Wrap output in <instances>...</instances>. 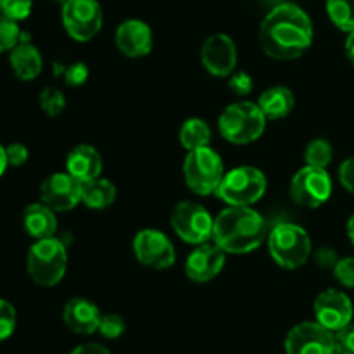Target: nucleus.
Segmentation results:
<instances>
[{
    "mask_svg": "<svg viewBox=\"0 0 354 354\" xmlns=\"http://www.w3.org/2000/svg\"><path fill=\"white\" fill-rule=\"evenodd\" d=\"M313 23L306 10L296 3L273 7L259 24V45L277 61L301 57L313 45Z\"/></svg>",
    "mask_w": 354,
    "mask_h": 354,
    "instance_id": "1",
    "label": "nucleus"
},
{
    "mask_svg": "<svg viewBox=\"0 0 354 354\" xmlns=\"http://www.w3.org/2000/svg\"><path fill=\"white\" fill-rule=\"evenodd\" d=\"M265 235V220L252 206H228L214 218L213 242L227 254L252 252Z\"/></svg>",
    "mask_w": 354,
    "mask_h": 354,
    "instance_id": "2",
    "label": "nucleus"
},
{
    "mask_svg": "<svg viewBox=\"0 0 354 354\" xmlns=\"http://www.w3.org/2000/svg\"><path fill=\"white\" fill-rule=\"evenodd\" d=\"M268 251L273 261L286 270H297L306 265L313 254L308 232L301 225L282 221L268 234Z\"/></svg>",
    "mask_w": 354,
    "mask_h": 354,
    "instance_id": "3",
    "label": "nucleus"
},
{
    "mask_svg": "<svg viewBox=\"0 0 354 354\" xmlns=\"http://www.w3.org/2000/svg\"><path fill=\"white\" fill-rule=\"evenodd\" d=\"M266 116L256 102L239 100L223 109L218 118L221 137L235 145L252 144L258 140L266 128Z\"/></svg>",
    "mask_w": 354,
    "mask_h": 354,
    "instance_id": "4",
    "label": "nucleus"
},
{
    "mask_svg": "<svg viewBox=\"0 0 354 354\" xmlns=\"http://www.w3.org/2000/svg\"><path fill=\"white\" fill-rule=\"evenodd\" d=\"M28 275L41 287H54L64 279L68 268V251L57 237L40 239L28 251Z\"/></svg>",
    "mask_w": 354,
    "mask_h": 354,
    "instance_id": "5",
    "label": "nucleus"
},
{
    "mask_svg": "<svg viewBox=\"0 0 354 354\" xmlns=\"http://www.w3.org/2000/svg\"><path fill=\"white\" fill-rule=\"evenodd\" d=\"M223 176V159L209 145L187 152L183 161V178L194 194L197 196L216 194Z\"/></svg>",
    "mask_w": 354,
    "mask_h": 354,
    "instance_id": "6",
    "label": "nucleus"
},
{
    "mask_svg": "<svg viewBox=\"0 0 354 354\" xmlns=\"http://www.w3.org/2000/svg\"><path fill=\"white\" fill-rule=\"evenodd\" d=\"M268 189L265 173L254 166H237L225 173L216 196L228 206H254Z\"/></svg>",
    "mask_w": 354,
    "mask_h": 354,
    "instance_id": "7",
    "label": "nucleus"
},
{
    "mask_svg": "<svg viewBox=\"0 0 354 354\" xmlns=\"http://www.w3.org/2000/svg\"><path fill=\"white\" fill-rule=\"evenodd\" d=\"M214 218L209 211L194 201H182L171 211V228L190 245L206 244L213 239Z\"/></svg>",
    "mask_w": 354,
    "mask_h": 354,
    "instance_id": "8",
    "label": "nucleus"
},
{
    "mask_svg": "<svg viewBox=\"0 0 354 354\" xmlns=\"http://www.w3.org/2000/svg\"><path fill=\"white\" fill-rule=\"evenodd\" d=\"M290 199L299 207L317 209L324 206L332 196V178L327 169L303 166L290 180Z\"/></svg>",
    "mask_w": 354,
    "mask_h": 354,
    "instance_id": "9",
    "label": "nucleus"
},
{
    "mask_svg": "<svg viewBox=\"0 0 354 354\" xmlns=\"http://www.w3.org/2000/svg\"><path fill=\"white\" fill-rule=\"evenodd\" d=\"M62 26L75 41H90L102 28V7L97 0H68L61 6Z\"/></svg>",
    "mask_w": 354,
    "mask_h": 354,
    "instance_id": "10",
    "label": "nucleus"
},
{
    "mask_svg": "<svg viewBox=\"0 0 354 354\" xmlns=\"http://www.w3.org/2000/svg\"><path fill=\"white\" fill-rule=\"evenodd\" d=\"M133 254L140 265L151 270H168L175 265V245L158 228H144L133 239Z\"/></svg>",
    "mask_w": 354,
    "mask_h": 354,
    "instance_id": "11",
    "label": "nucleus"
},
{
    "mask_svg": "<svg viewBox=\"0 0 354 354\" xmlns=\"http://www.w3.org/2000/svg\"><path fill=\"white\" fill-rule=\"evenodd\" d=\"M286 354H339L335 348V334L318 322H303L287 334Z\"/></svg>",
    "mask_w": 354,
    "mask_h": 354,
    "instance_id": "12",
    "label": "nucleus"
},
{
    "mask_svg": "<svg viewBox=\"0 0 354 354\" xmlns=\"http://www.w3.org/2000/svg\"><path fill=\"white\" fill-rule=\"evenodd\" d=\"M315 318L330 332H337L353 322L354 306L346 292L339 289H327L320 292L313 304Z\"/></svg>",
    "mask_w": 354,
    "mask_h": 354,
    "instance_id": "13",
    "label": "nucleus"
},
{
    "mask_svg": "<svg viewBox=\"0 0 354 354\" xmlns=\"http://www.w3.org/2000/svg\"><path fill=\"white\" fill-rule=\"evenodd\" d=\"M40 199L55 213L71 211L82 203V182L68 171L52 173L41 182Z\"/></svg>",
    "mask_w": 354,
    "mask_h": 354,
    "instance_id": "14",
    "label": "nucleus"
},
{
    "mask_svg": "<svg viewBox=\"0 0 354 354\" xmlns=\"http://www.w3.org/2000/svg\"><path fill=\"white\" fill-rule=\"evenodd\" d=\"M201 62L218 78H228L237 66V45L228 35L214 33L203 44Z\"/></svg>",
    "mask_w": 354,
    "mask_h": 354,
    "instance_id": "15",
    "label": "nucleus"
},
{
    "mask_svg": "<svg viewBox=\"0 0 354 354\" xmlns=\"http://www.w3.org/2000/svg\"><path fill=\"white\" fill-rule=\"evenodd\" d=\"M227 263V252L218 248L216 244H201L192 249L185 259V275L187 279L196 283H206L216 279L225 268Z\"/></svg>",
    "mask_w": 354,
    "mask_h": 354,
    "instance_id": "16",
    "label": "nucleus"
},
{
    "mask_svg": "<svg viewBox=\"0 0 354 354\" xmlns=\"http://www.w3.org/2000/svg\"><path fill=\"white\" fill-rule=\"evenodd\" d=\"M114 41L121 54L130 59H138L151 54L154 37L151 26L145 21L127 19L116 28Z\"/></svg>",
    "mask_w": 354,
    "mask_h": 354,
    "instance_id": "17",
    "label": "nucleus"
},
{
    "mask_svg": "<svg viewBox=\"0 0 354 354\" xmlns=\"http://www.w3.org/2000/svg\"><path fill=\"white\" fill-rule=\"evenodd\" d=\"M100 310L97 304L85 297H73L64 304L62 310V322L71 332L80 335L95 334L100 325Z\"/></svg>",
    "mask_w": 354,
    "mask_h": 354,
    "instance_id": "18",
    "label": "nucleus"
},
{
    "mask_svg": "<svg viewBox=\"0 0 354 354\" xmlns=\"http://www.w3.org/2000/svg\"><path fill=\"white\" fill-rule=\"evenodd\" d=\"M66 171L82 183L99 178L102 173V158L93 145L80 144L69 151L66 158Z\"/></svg>",
    "mask_w": 354,
    "mask_h": 354,
    "instance_id": "19",
    "label": "nucleus"
},
{
    "mask_svg": "<svg viewBox=\"0 0 354 354\" xmlns=\"http://www.w3.org/2000/svg\"><path fill=\"white\" fill-rule=\"evenodd\" d=\"M9 62L14 75L23 80V82L35 80L41 73V68H44V59H41L40 50L28 40L26 33H23L19 44L10 50Z\"/></svg>",
    "mask_w": 354,
    "mask_h": 354,
    "instance_id": "20",
    "label": "nucleus"
},
{
    "mask_svg": "<svg viewBox=\"0 0 354 354\" xmlns=\"http://www.w3.org/2000/svg\"><path fill=\"white\" fill-rule=\"evenodd\" d=\"M23 227L26 234L37 241L55 237V232H57L55 211L45 203L30 204L23 213Z\"/></svg>",
    "mask_w": 354,
    "mask_h": 354,
    "instance_id": "21",
    "label": "nucleus"
},
{
    "mask_svg": "<svg viewBox=\"0 0 354 354\" xmlns=\"http://www.w3.org/2000/svg\"><path fill=\"white\" fill-rule=\"evenodd\" d=\"M259 109L266 116V120H283L292 113L294 106H296V99H294L292 90L287 86L275 85L266 88L265 92L259 95L258 102Z\"/></svg>",
    "mask_w": 354,
    "mask_h": 354,
    "instance_id": "22",
    "label": "nucleus"
},
{
    "mask_svg": "<svg viewBox=\"0 0 354 354\" xmlns=\"http://www.w3.org/2000/svg\"><path fill=\"white\" fill-rule=\"evenodd\" d=\"M116 201V187L111 180L93 178L82 183V203L90 209H107Z\"/></svg>",
    "mask_w": 354,
    "mask_h": 354,
    "instance_id": "23",
    "label": "nucleus"
},
{
    "mask_svg": "<svg viewBox=\"0 0 354 354\" xmlns=\"http://www.w3.org/2000/svg\"><path fill=\"white\" fill-rule=\"evenodd\" d=\"M178 138L180 144L187 152L194 151V149L206 147V145L211 144V128L201 118H189L180 127Z\"/></svg>",
    "mask_w": 354,
    "mask_h": 354,
    "instance_id": "24",
    "label": "nucleus"
},
{
    "mask_svg": "<svg viewBox=\"0 0 354 354\" xmlns=\"http://www.w3.org/2000/svg\"><path fill=\"white\" fill-rule=\"evenodd\" d=\"M328 17L341 31H354V0H327L325 2Z\"/></svg>",
    "mask_w": 354,
    "mask_h": 354,
    "instance_id": "25",
    "label": "nucleus"
},
{
    "mask_svg": "<svg viewBox=\"0 0 354 354\" xmlns=\"http://www.w3.org/2000/svg\"><path fill=\"white\" fill-rule=\"evenodd\" d=\"M332 159H334V151H332L330 142L325 140V138H313L306 145V151H304L306 165L327 169L330 166Z\"/></svg>",
    "mask_w": 354,
    "mask_h": 354,
    "instance_id": "26",
    "label": "nucleus"
},
{
    "mask_svg": "<svg viewBox=\"0 0 354 354\" xmlns=\"http://www.w3.org/2000/svg\"><path fill=\"white\" fill-rule=\"evenodd\" d=\"M21 37H23V31L19 30V24L0 14V54L12 50L21 41Z\"/></svg>",
    "mask_w": 354,
    "mask_h": 354,
    "instance_id": "27",
    "label": "nucleus"
},
{
    "mask_svg": "<svg viewBox=\"0 0 354 354\" xmlns=\"http://www.w3.org/2000/svg\"><path fill=\"white\" fill-rule=\"evenodd\" d=\"M40 107L47 116H59L66 107V97L64 93L54 86H47L41 90L40 93Z\"/></svg>",
    "mask_w": 354,
    "mask_h": 354,
    "instance_id": "28",
    "label": "nucleus"
},
{
    "mask_svg": "<svg viewBox=\"0 0 354 354\" xmlns=\"http://www.w3.org/2000/svg\"><path fill=\"white\" fill-rule=\"evenodd\" d=\"M17 315L16 308L6 299H0V342L9 339L16 330Z\"/></svg>",
    "mask_w": 354,
    "mask_h": 354,
    "instance_id": "29",
    "label": "nucleus"
},
{
    "mask_svg": "<svg viewBox=\"0 0 354 354\" xmlns=\"http://www.w3.org/2000/svg\"><path fill=\"white\" fill-rule=\"evenodd\" d=\"M124 330H127V324H124L123 317L116 313L102 315L99 325V332L102 334V337L114 341V339H120L124 334Z\"/></svg>",
    "mask_w": 354,
    "mask_h": 354,
    "instance_id": "30",
    "label": "nucleus"
},
{
    "mask_svg": "<svg viewBox=\"0 0 354 354\" xmlns=\"http://www.w3.org/2000/svg\"><path fill=\"white\" fill-rule=\"evenodd\" d=\"M31 9H33V0H3L0 12L9 17V19L19 23V21H24L30 16Z\"/></svg>",
    "mask_w": 354,
    "mask_h": 354,
    "instance_id": "31",
    "label": "nucleus"
},
{
    "mask_svg": "<svg viewBox=\"0 0 354 354\" xmlns=\"http://www.w3.org/2000/svg\"><path fill=\"white\" fill-rule=\"evenodd\" d=\"M62 73L64 76V82L68 83L69 86H82L83 83L88 80V68H86L85 62H71L68 66H62V68L57 69V75Z\"/></svg>",
    "mask_w": 354,
    "mask_h": 354,
    "instance_id": "32",
    "label": "nucleus"
},
{
    "mask_svg": "<svg viewBox=\"0 0 354 354\" xmlns=\"http://www.w3.org/2000/svg\"><path fill=\"white\" fill-rule=\"evenodd\" d=\"M334 277L342 287L354 289V256L339 258L337 265L334 266Z\"/></svg>",
    "mask_w": 354,
    "mask_h": 354,
    "instance_id": "33",
    "label": "nucleus"
},
{
    "mask_svg": "<svg viewBox=\"0 0 354 354\" xmlns=\"http://www.w3.org/2000/svg\"><path fill=\"white\" fill-rule=\"evenodd\" d=\"M228 86L235 95L245 97L254 90V82H252L251 75H248L245 71H237L228 76Z\"/></svg>",
    "mask_w": 354,
    "mask_h": 354,
    "instance_id": "34",
    "label": "nucleus"
},
{
    "mask_svg": "<svg viewBox=\"0 0 354 354\" xmlns=\"http://www.w3.org/2000/svg\"><path fill=\"white\" fill-rule=\"evenodd\" d=\"M335 348L339 354H354V324L335 332Z\"/></svg>",
    "mask_w": 354,
    "mask_h": 354,
    "instance_id": "35",
    "label": "nucleus"
},
{
    "mask_svg": "<svg viewBox=\"0 0 354 354\" xmlns=\"http://www.w3.org/2000/svg\"><path fill=\"white\" fill-rule=\"evenodd\" d=\"M6 154H7V161H9V166H14V168L23 166L24 162L28 161V158H30L28 147L24 144H19V142L7 145Z\"/></svg>",
    "mask_w": 354,
    "mask_h": 354,
    "instance_id": "36",
    "label": "nucleus"
},
{
    "mask_svg": "<svg viewBox=\"0 0 354 354\" xmlns=\"http://www.w3.org/2000/svg\"><path fill=\"white\" fill-rule=\"evenodd\" d=\"M339 182L354 196V156L342 161V165L339 166Z\"/></svg>",
    "mask_w": 354,
    "mask_h": 354,
    "instance_id": "37",
    "label": "nucleus"
},
{
    "mask_svg": "<svg viewBox=\"0 0 354 354\" xmlns=\"http://www.w3.org/2000/svg\"><path fill=\"white\" fill-rule=\"evenodd\" d=\"M315 261H317V265L320 266V268L334 270V266L337 265L339 261V254L337 251L332 248H320L315 252Z\"/></svg>",
    "mask_w": 354,
    "mask_h": 354,
    "instance_id": "38",
    "label": "nucleus"
},
{
    "mask_svg": "<svg viewBox=\"0 0 354 354\" xmlns=\"http://www.w3.org/2000/svg\"><path fill=\"white\" fill-rule=\"evenodd\" d=\"M69 354H111L109 349L102 344H95V342H88V344H82L78 348L73 349Z\"/></svg>",
    "mask_w": 354,
    "mask_h": 354,
    "instance_id": "39",
    "label": "nucleus"
},
{
    "mask_svg": "<svg viewBox=\"0 0 354 354\" xmlns=\"http://www.w3.org/2000/svg\"><path fill=\"white\" fill-rule=\"evenodd\" d=\"M344 50H346V55H348L349 62L354 66V31L348 33V38H346V44H344Z\"/></svg>",
    "mask_w": 354,
    "mask_h": 354,
    "instance_id": "40",
    "label": "nucleus"
},
{
    "mask_svg": "<svg viewBox=\"0 0 354 354\" xmlns=\"http://www.w3.org/2000/svg\"><path fill=\"white\" fill-rule=\"evenodd\" d=\"M7 166H9V161H7V154H6V147L0 145V176L6 173Z\"/></svg>",
    "mask_w": 354,
    "mask_h": 354,
    "instance_id": "41",
    "label": "nucleus"
},
{
    "mask_svg": "<svg viewBox=\"0 0 354 354\" xmlns=\"http://www.w3.org/2000/svg\"><path fill=\"white\" fill-rule=\"evenodd\" d=\"M346 232H348L349 241H351V244L354 245V214L348 220V227H346Z\"/></svg>",
    "mask_w": 354,
    "mask_h": 354,
    "instance_id": "42",
    "label": "nucleus"
},
{
    "mask_svg": "<svg viewBox=\"0 0 354 354\" xmlns=\"http://www.w3.org/2000/svg\"><path fill=\"white\" fill-rule=\"evenodd\" d=\"M55 2H57V3H59V6H64V3H66V2H68V0H55Z\"/></svg>",
    "mask_w": 354,
    "mask_h": 354,
    "instance_id": "43",
    "label": "nucleus"
},
{
    "mask_svg": "<svg viewBox=\"0 0 354 354\" xmlns=\"http://www.w3.org/2000/svg\"><path fill=\"white\" fill-rule=\"evenodd\" d=\"M2 6H3V0H0V10H2Z\"/></svg>",
    "mask_w": 354,
    "mask_h": 354,
    "instance_id": "44",
    "label": "nucleus"
}]
</instances>
